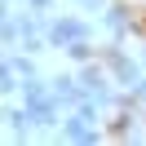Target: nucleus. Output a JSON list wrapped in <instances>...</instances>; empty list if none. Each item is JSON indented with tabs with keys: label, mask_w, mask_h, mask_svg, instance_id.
<instances>
[{
	"label": "nucleus",
	"mask_w": 146,
	"mask_h": 146,
	"mask_svg": "<svg viewBox=\"0 0 146 146\" xmlns=\"http://www.w3.org/2000/svg\"><path fill=\"white\" fill-rule=\"evenodd\" d=\"M44 36H49L53 49H66V44H75V40H89V27H84L80 18H53L44 27Z\"/></svg>",
	"instance_id": "1"
},
{
	"label": "nucleus",
	"mask_w": 146,
	"mask_h": 146,
	"mask_svg": "<svg viewBox=\"0 0 146 146\" xmlns=\"http://www.w3.org/2000/svg\"><path fill=\"white\" fill-rule=\"evenodd\" d=\"M106 71L115 75V84H124V89H133V84L142 80V66H137L133 58H124L119 49H106Z\"/></svg>",
	"instance_id": "2"
},
{
	"label": "nucleus",
	"mask_w": 146,
	"mask_h": 146,
	"mask_svg": "<svg viewBox=\"0 0 146 146\" xmlns=\"http://www.w3.org/2000/svg\"><path fill=\"white\" fill-rule=\"evenodd\" d=\"M66 137H71V142H98V124L84 119V115H71L66 119Z\"/></svg>",
	"instance_id": "3"
},
{
	"label": "nucleus",
	"mask_w": 146,
	"mask_h": 146,
	"mask_svg": "<svg viewBox=\"0 0 146 146\" xmlns=\"http://www.w3.org/2000/svg\"><path fill=\"white\" fill-rule=\"evenodd\" d=\"M62 53L71 58V62H93V58H98V49H93L89 40H75V44H66Z\"/></svg>",
	"instance_id": "4"
},
{
	"label": "nucleus",
	"mask_w": 146,
	"mask_h": 146,
	"mask_svg": "<svg viewBox=\"0 0 146 146\" xmlns=\"http://www.w3.org/2000/svg\"><path fill=\"white\" fill-rule=\"evenodd\" d=\"M5 58H9V62H13V71L22 75V84H27V80H36V75H40V66L31 62V58H18V53H5Z\"/></svg>",
	"instance_id": "5"
},
{
	"label": "nucleus",
	"mask_w": 146,
	"mask_h": 146,
	"mask_svg": "<svg viewBox=\"0 0 146 146\" xmlns=\"http://www.w3.org/2000/svg\"><path fill=\"white\" fill-rule=\"evenodd\" d=\"M49 5H53V0H27V9H36V13H44Z\"/></svg>",
	"instance_id": "6"
},
{
	"label": "nucleus",
	"mask_w": 146,
	"mask_h": 146,
	"mask_svg": "<svg viewBox=\"0 0 146 146\" xmlns=\"http://www.w3.org/2000/svg\"><path fill=\"white\" fill-rule=\"evenodd\" d=\"M84 9H106V0H80Z\"/></svg>",
	"instance_id": "7"
}]
</instances>
